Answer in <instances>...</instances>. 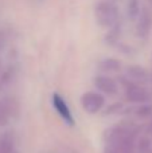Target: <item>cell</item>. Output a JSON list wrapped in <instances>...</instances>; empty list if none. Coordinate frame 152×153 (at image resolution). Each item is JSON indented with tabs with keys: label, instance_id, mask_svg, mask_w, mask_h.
Wrapping results in <instances>:
<instances>
[{
	"label": "cell",
	"instance_id": "obj_1",
	"mask_svg": "<svg viewBox=\"0 0 152 153\" xmlns=\"http://www.w3.org/2000/svg\"><path fill=\"white\" fill-rule=\"evenodd\" d=\"M53 102H54V106H55V109L58 110V113L61 114V117L65 120V121H67L69 124H73V118H72V114H70V110L67 109L66 103H65V101L62 100L59 95H54L53 98Z\"/></svg>",
	"mask_w": 152,
	"mask_h": 153
}]
</instances>
